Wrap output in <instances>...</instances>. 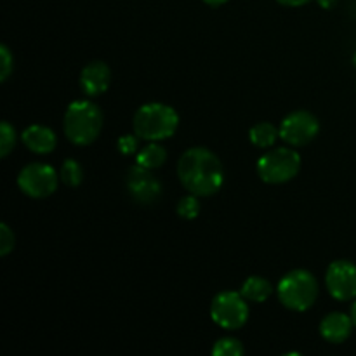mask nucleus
<instances>
[{
  "label": "nucleus",
  "mask_w": 356,
  "mask_h": 356,
  "mask_svg": "<svg viewBox=\"0 0 356 356\" xmlns=\"http://www.w3.org/2000/svg\"><path fill=\"white\" fill-rule=\"evenodd\" d=\"M177 177L188 193L212 197L225 184V169L216 153L204 146H195L181 155Z\"/></svg>",
  "instance_id": "obj_1"
},
{
  "label": "nucleus",
  "mask_w": 356,
  "mask_h": 356,
  "mask_svg": "<svg viewBox=\"0 0 356 356\" xmlns=\"http://www.w3.org/2000/svg\"><path fill=\"white\" fill-rule=\"evenodd\" d=\"M65 134L73 145L89 146L99 138L103 129V111L92 101L80 99L68 104L63 120Z\"/></svg>",
  "instance_id": "obj_2"
},
{
  "label": "nucleus",
  "mask_w": 356,
  "mask_h": 356,
  "mask_svg": "<svg viewBox=\"0 0 356 356\" xmlns=\"http://www.w3.org/2000/svg\"><path fill=\"white\" fill-rule=\"evenodd\" d=\"M132 127H134V134L143 141H163L176 134L179 127V115L169 104H143L136 111Z\"/></svg>",
  "instance_id": "obj_3"
},
{
  "label": "nucleus",
  "mask_w": 356,
  "mask_h": 356,
  "mask_svg": "<svg viewBox=\"0 0 356 356\" xmlns=\"http://www.w3.org/2000/svg\"><path fill=\"white\" fill-rule=\"evenodd\" d=\"M278 299L291 312H306L318 298V282L306 270H292L278 282Z\"/></svg>",
  "instance_id": "obj_4"
},
{
  "label": "nucleus",
  "mask_w": 356,
  "mask_h": 356,
  "mask_svg": "<svg viewBox=\"0 0 356 356\" xmlns=\"http://www.w3.org/2000/svg\"><path fill=\"white\" fill-rule=\"evenodd\" d=\"M257 176L268 184H284L301 169V155L294 148H273L257 160Z\"/></svg>",
  "instance_id": "obj_5"
},
{
  "label": "nucleus",
  "mask_w": 356,
  "mask_h": 356,
  "mask_svg": "<svg viewBox=\"0 0 356 356\" xmlns=\"http://www.w3.org/2000/svg\"><path fill=\"white\" fill-rule=\"evenodd\" d=\"M211 318L221 329H242L249 320V301L240 292H219L211 302Z\"/></svg>",
  "instance_id": "obj_6"
},
{
  "label": "nucleus",
  "mask_w": 356,
  "mask_h": 356,
  "mask_svg": "<svg viewBox=\"0 0 356 356\" xmlns=\"http://www.w3.org/2000/svg\"><path fill=\"white\" fill-rule=\"evenodd\" d=\"M59 176L47 163H28L17 174V186L26 197L45 198L58 190Z\"/></svg>",
  "instance_id": "obj_7"
},
{
  "label": "nucleus",
  "mask_w": 356,
  "mask_h": 356,
  "mask_svg": "<svg viewBox=\"0 0 356 356\" xmlns=\"http://www.w3.org/2000/svg\"><path fill=\"white\" fill-rule=\"evenodd\" d=\"M280 139L289 146H305L312 143L320 132V122L313 113L298 110L289 113L280 124Z\"/></svg>",
  "instance_id": "obj_8"
},
{
  "label": "nucleus",
  "mask_w": 356,
  "mask_h": 356,
  "mask_svg": "<svg viewBox=\"0 0 356 356\" xmlns=\"http://www.w3.org/2000/svg\"><path fill=\"white\" fill-rule=\"evenodd\" d=\"M325 287L337 301L356 298V264L348 259L334 261L325 273Z\"/></svg>",
  "instance_id": "obj_9"
},
{
  "label": "nucleus",
  "mask_w": 356,
  "mask_h": 356,
  "mask_svg": "<svg viewBox=\"0 0 356 356\" xmlns=\"http://www.w3.org/2000/svg\"><path fill=\"white\" fill-rule=\"evenodd\" d=\"M125 184H127L129 195L134 198L138 204L149 205L155 204L162 195V184L152 174V170L145 169V167L138 165L131 167L125 177Z\"/></svg>",
  "instance_id": "obj_10"
},
{
  "label": "nucleus",
  "mask_w": 356,
  "mask_h": 356,
  "mask_svg": "<svg viewBox=\"0 0 356 356\" xmlns=\"http://www.w3.org/2000/svg\"><path fill=\"white\" fill-rule=\"evenodd\" d=\"M111 83V70L103 61H90L80 73V87L87 96H101Z\"/></svg>",
  "instance_id": "obj_11"
},
{
  "label": "nucleus",
  "mask_w": 356,
  "mask_h": 356,
  "mask_svg": "<svg viewBox=\"0 0 356 356\" xmlns=\"http://www.w3.org/2000/svg\"><path fill=\"white\" fill-rule=\"evenodd\" d=\"M353 327L355 323H353V318H351V315H346V313H341V312H334L322 318V322H320V334H322V337L327 341V343L341 344L351 336Z\"/></svg>",
  "instance_id": "obj_12"
},
{
  "label": "nucleus",
  "mask_w": 356,
  "mask_h": 356,
  "mask_svg": "<svg viewBox=\"0 0 356 356\" xmlns=\"http://www.w3.org/2000/svg\"><path fill=\"white\" fill-rule=\"evenodd\" d=\"M21 139H23L24 146L30 152L37 153V155H47V153L54 152L56 145H58V138H56L54 131L38 124L24 129Z\"/></svg>",
  "instance_id": "obj_13"
},
{
  "label": "nucleus",
  "mask_w": 356,
  "mask_h": 356,
  "mask_svg": "<svg viewBox=\"0 0 356 356\" xmlns=\"http://www.w3.org/2000/svg\"><path fill=\"white\" fill-rule=\"evenodd\" d=\"M240 294L247 299L249 302H261L268 301L273 294V285L270 284V280L263 277H249L243 282L242 289H240Z\"/></svg>",
  "instance_id": "obj_14"
},
{
  "label": "nucleus",
  "mask_w": 356,
  "mask_h": 356,
  "mask_svg": "<svg viewBox=\"0 0 356 356\" xmlns=\"http://www.w3.org/2000/svg\"><path fill=\"white\" fill-rule=\"evenodd\" d=\"M167 160V149L162 145H159V141H152L149 145H146L145 148H141L136 155V163L145 169H159L165 163Z\"/></svg>",
  "instance_id": "obj_15"
},
{
  "label": "nucleus",
  "mask_w": 356,
  "mask_h": 356,
  "mask_svg": "<svg viewBox=\"0 0 356 356\" xmlns=\"http://www.w3.org/2000/svg\"><path fill=\"white\" fill-rule=\"evenodd\" d=\"M280 138V129L271 122H259L249 131V139L256 148H271Z\"/></svg>",
  "instance_id": "obj_16"
},
{
  "label": "nucleus",
  "mask_w": 356,
  "mask_h": 356,
  "mask_svg": "<svg viewBox=\"0 0 356 356\" xmlns=\"http://www.w3.org/2000/svg\"><path fill=\"white\" fill-rule=\"evenodd\" d=\"M59 177H61L63 183L70 188H76L82 184L83 181V169L76 160L68 159L63 162L61 170H59Z\"/></svg>",
  "instance_id": "obj_17"
},
{
  "label": "nucleus",
  "mask_w": 356,
  "mask_h": 356,
  "mask_svg": "<svg viewBox=\"0 0 356 356\" xmlns=\"http://www.w3.org/2000/svg\"><path fill=\"white\" fill-rule=\"evenodd\" d=\"M176 212L179 218L186 219V221H191V219H197L198 214H200V202H198L197 195L190 193L186 197L181 198L177 202Z\"/></svg>",
  "instance_id": "obj_18"
},
{
  "label": "nucleus",
  "mask_w": 356,
  "mask_h": 356,
  "mask_svg": "<svg viewBox=\"0 0 356 356\" xmlns=\"http://www.w3.org/2000/svg\"><path fill=\"white\" fill-rule=\"evenodd\" d=\"M212 355L214 356H242L243 346L238 339H235V337H222V339L216 341L214 348H212Z\"/></svg>",
  "instance_id": "obj_19"
},
{
  "label": "nucleus",
  "mask_w": 356,
  "mask_h": 356,
  "mask_svg": "<svg viewBox=\"0 0 356 356\" xmlns=\"http://www.w3.org/2000/svg\"><path fill=\"white\" fill-rule=\"evenodd\" d=\"M16 146V129L9 122L3 120L0 124V156L6 159Z\"/></svg>",
  "instance_id": "obj_20"
},
{
  "label": "nucleus",
  "mask_w": 356,
  "mask_h": 356,
  "mask_svg": "<svg viewBox=\"0 0 356 356\" xmlns=\"http://www.w3.org/2000/svg\"><path fill=\"white\" fill-rule=\"evenodd\" d=\"M14 245H16V236H14L13 229L2 222L0 225V256L6 257L7 254L13 252Z\"/></svg>",
  "instance_id": "obj_21"
},
{
  "label": "nucleus",
  "mask_w": 356,
  "mask_h": 356,
  "mask_svg": "<svg viewBox=\"0 0 356 356\" xmlns=\"http://www.w3.org/2000/svg\"><path fill=\"white\" fill-rule=\"evenodd\" d=\"M0 59H2V65H0V80L6 82L9 79V75L14 70V58L10 54V51L7 49V45H0Z\"/></svg>",
  "instance_id": "obj_22"
},
{
  "label": "nucleus",
  "mask_w": 356,
  "mask_h": 356,
  "mask_svg": "<svg viewBox=\"0 0 356 356\" xmlns=\"http://www.w3.org/2000/svg\"><path fill=\"white\" fill-rule=\"evenodd\" d=\"M139 141L141 139L138 138L136 134H125L118 139L117 143V148L122 155H132V153H138L139 148Z\"/></svg>",
  "instance_id": "obj_23"
},
{
  "label": "nucleus",
  "mask_w": 356,
  "mask_h": 356,
  "mask_svg": "<svg viewBox=\"0 0 356 356\" xmlns=\"http://www.w3.org/2000/svg\"><path fill=\"white\" fill-rule=\"evenodd\" d=\"M278 3H282V6L285 7H301L305 6V3L312 2V0H277Z\"/></svg>",
  "instance_id": "obj_24"
},
{
  "label": "nucleus",
  "mask_w": 356,
  "mask_h": 356,
  "mask_svg": "<svg viewBox=\"0 0 356 356\" xmlns=\"http://www.w3.org/2000/svg\"><path fill=\"white\" fill-rule=\"evenodd\" d=\"M316 2H318L320 7H323V9H332V7L336 6V0H316Z\"/></svg>",
  "instance_id": "obj_25"
},
{
  "label": "nucleus",
  "mask_w": 356,
  "mask_h": 356,
  "mask_svg": "<svg viewBox=\"0 0 356 356\" xmlns=\"http://www.w3.org/2000/svg\"><path fill=\"white\" fill-rule=\"evenodd\" d=\"M202 2H205L207 6H211V7H219V6H222V3L228 2V0H202Z\"/></svg>",
  "instance_id": "obj_26"
},
{
  "label": "nucleus",
  "mask_w": 356,
  "mask_h": 356,
  "mask_svg": "<svg viewBox=\"0 0 356 356\" xmlns=\"http://www.w3.org/2000/svg\"><path fill=\"white\" fill-rule=\"evenodd\" d=\"M351 318H353V323L356 327V301L353 302V306H351Z\"/></svg>",
  "instance_id": "obj_27"
},
{
  "label": "nucleus",
  "mask_w": 356,
  "mask_h": 356,
  "mask_svg": "<svg viewBox=\"0 0 356 356\" xmlns=\"http://www.w3.org/2000/svg\"><path fill=\"white\" fill-rule=\"evenodd\" d=\"M353 61H355V65H356V54H355V58H353Z\"/></svg>",
  "instance_id": "obj_28"
}]
</instances>
